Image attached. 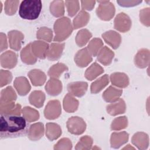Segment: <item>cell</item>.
<instances>
[{
	"label": "cell",
	"instance_id": "cell-1",
	"mask_svg": "<svg viewBox=\"0 0 150 150\" xmlns=\"http://www.w3.org/2000/svg\"><path fill=\"white\" fill-rule=\"evenodd\" d=\"M29 128L28 121L20 115L1 114V139L23 137L27 134Z\"/></svg>",
	"mask_w": 150,
	"mask_h": 150
},
{
	"label": "cell",
	"instance_id": "cell-2",
	"mask_svg": "<svg viewBox=\"0 0 150 150\" xmlns=\"http://www.w3.org/2000/svg\"><path fill=\"white\" fill-rule=\"evenodd\" d=\"M42 7V1L40 0H25L22 1L19 6V15L22 19L35 20L39 17Z\"/></svg>",
	"mask_w": 150,
	"mask_h": 150
},
{
	"label": "cell",
	"instance_id": "cell-3",
	"mask_svg": "<svg viewBox=\"0 0 150 150\" xmlns=\"http://www.w3.org/2000/svg\"><path fill=\"white\" fill-rule=\"evenodd\" d=\"M54 30L55 32L54 41H63L71 35L73 29L70 20L64 17L57 19L54 25Z\"/></svg>",
	"mask_w": 150,
	"mask_h": 150
},
{
	"label": "cell",
	"instance_id": "cell-4",
	"mask_svg": "<svg viewBox=\"0 0 150 150\" xmlns=\"http://www.w3.org/2000/svg\"><path fill=\"white\" fill-rule=\"evenodd\" d=\"M99 6L96 10L97 16L102 20H110L115 13V8L112 4L107 1H98Z\"/></svg>",
	"mask_w": 150,
	"mask_h": 150
},
{
	"label": "cell",
	"instance_id": "cell-5",
	"mask_svg": "<svg viewBox=\"0 0 150 150\" xmlns=\"http://www.w3.org/2000/svg\"><path fill=\"white\" fill-rule=\"evenodd\" d=\"M67 127L70 133L79 135L85 131L86 125L82 118L79 117H72L68 120Z\"/></svg>",
	"mask_w": 150,
	"mask_h": 150
},
{
	"label": "cell",
	"instance_id": "cell-6",
	"mask_svg": "<svg viewBox=\"0 0 150 150\" xmlns=\"http://www.w3.org/2000/svg\"><path fill=\"white\" fill-rule=\"evenodd\" d=\"M62 109L60 102L58 100L50 101L44 111L45 117L49 120L57 118L61 114Z\"/></svg>",
	"mask_w": 150,
	"mask_h": 150
},
{
	"label": "cell",
	"instance_id": "cell-7",
	"mask_svg": "<svg viewBox=\"0 0 150 150\" xmlns=\"http://www.w3.org/2000/svg\"><path fill=\"white\" fill-rule=\"evenodd\" d=\"M131 22L128 17L124 13H120L115 17L114 20V28L120 32H125L129 30Z\"/></svg>",
	"mask_w": 150,
	"mask_h": 150
},
{
	"label": "cell",
	"instance_id": "cell-8",
	"mask_svg": "<svg viewBox=\"0 0 150 150\" xmlns=\"http://www.w3.org/2000/svg\"><path fill=\"white\" fill-rule=\"evenodd\" d=\"M1 65L4 68L12 69L17 63V55L12 51L8 50L1 55Z\"/></svg>",
	"mask_w": 150,
	"mask_h": 150
},
{
	"label": "cell",
	"instance_id": "cell-9",
	"mask_svg": "<svg viewBox=\"0 0 150 150\" xmlns=\"http://www.w3.org/2000/svg\"><path fill=\"white\" fill-rule=\"evenodd\" d=\"M8 38L10 47L15 50H19L24 38L23 35L18 30H11L8 32Z\"/></svg>",
	"mask_w": 150,
	"mask_h": 150
},
{
	"label": "cell",
	"instance_id": "cell-10",
	"mask_svg": "<svg viewBox=\"0 0 150 150\" xmlns=\"http://www.w3.org/2000/svg\"><path fill=\"white\" fill-rule=\"evenodd\" d=\"M49 45L41 41H35L31 43V49L35 56L43 59L46 57L49 49Z\"/></svg>",
	"mask_w": 150,
	"mask_h": 150
},
{
	"label": "cell",
	"instance_id": "cell-11",
	"mask_svg": "<svg viewBox=\"0 0 150 150\" xmlns=\"http://www.w3.org/2000/svg\"><path fill=\"white\" fill-rule=\"evenodd\" d=\"M87 86L86 82H74L68 84L67 90L70 94L77 97H81L85 94Z\"/></svg>",
	"mask_w": 150,
	"mask_h": 150
},
{
	"label": "cell",
	"instance_id": "cell-12",
	"mask_svg": "<svg viewBox=\"0 0 150 150\" xmlns=\"http://www.w3.org/2000/svg\"><path fill=\"white\" fill-rule=\"evenodd\" d=\"M0 111L1 114L20 115L21 106L18 104L15 105L13 101L0 102Z\"/></svg>",
	"mask_w": 150,
	"mask_h": 150
},
{
	"label": "cell",
	"instance_id": "cell-13",
	"mask_svg": "<svg viewBox=\"0 0 150 150\" xmlns=\"http://www.w3.org/2000/svg\"><path fill=\"white\" fill-rule=\"evenodd\" d=\"M74 60L78 66L84 67L92 61V57L87 48H84L77 53Z\"/></svg>",
	"mask_w": 150,
	"mask_h": 150
},
{
	"label": "cell",
	"instance_id": "cell-14",
	"mask_svg": "<svg viewBox=\"0 0 150 150\" xmlns=\"http://www.w3.org/2000/svg\"><path fill=\"white\" fill-rule=\"evenodd\" d=\"M103 38L107 43L110 45L114 49L118 47L121 43V36L118 33L110 30L102 35Z\"/></svg>",
	"mask_w": 150,
	"mask_h": 150
},
{
	"label": "cell",
	"instance_id": "cell-15",
	"mask_svg": "<svg viewBox=\"0 0 150 150\" xmlns=\"http://www.w3.org/2000/svg\"><path fill=\"white\" fill-rule=\"evenodd\" d=\"M14 86L21 96L26 95L30 90L29 81L25 77H19L14 81Z\"/></svg>",
	"mask_w": 150,
	"mask_h": 150
},
{
	"label": "cell",
	"instance_id": "cell-16",
	"mask_svg": "<svg viewBox=\"0 0 150 150\" xmlns=\"http://www.w3.org/2000/svg\"><path fill=\"white\" fill-rule=\"evenodd\" d=\"M64 43H52L48 49L46 56L50 60L58 59L62 55Z\"/></svg>",
	"mask_w": 150,
	"mask_h": 150
},
{
	"label": "cell",
	"instance_id": "cell-17",
	"mask_svg": "<svg viewBox=\"0 0 150 150\" xmlns=\"http://www.w3.org/2000/svg\"><path fill=\"white\" fill-rule=\"evenodd\" d=\"M44 127L40 122L35 123L29 127L28 130V137L30 139L36 141L39 139L43 135Z\"/></svg>",
	"mask_w": 150,
	"mask_h": 150
},
{
	"label": "cell",
	"instance_id": "cell-18",
	"mask_svg": "<svg viewBox=\"0 0 150 150\" xmlns=\"http://www.w3.org/2000/svg\"><path fill=\"white\" fill-rule=\"evenodd\" d=\"M46 91L51 96L58 95L62 90V83L54 78L51 79L45 87Z\"/></svg>",
	"mask_w": 150,
	"mask_h": 150
},
{
	"label": "cell",
	"instance_id": "cell-19",
	"mask_svg": "<svg viewBox=\"0 0 150 150\" xmlns=\"http://www.w3.org/2000/svg\"><path fill=\"white\" fill-rule=\"evenodd\" d=\"M31 49L30 43L27 45L21 52V57L22 62L27 64H33L36 62V58Z\"/></svg>",
	"mask_w": 150,
	"mask_h": 150
},
{
	"label": "cell",
	"instance_id": "cell-20",
	"mask_svg": "<svg viewBox=\"0 0 150 150\" xmlns=\"http://www.w3.org/2000/svg\"><path fill=\"white\" fill-rule=\"evenodd\" d=\"M128 134L125 132L113 133L111 137V147L114 148H119L121 145L128 141Z\"/></svg>",
	"mask_w": 150,
	"mask_h": 150
},
{
	"label": "cell",
	"instance_id": "cell-21",
	"mask_svg": "<svg viewBox=\"0 0 150 150\" xmlns=\"http://www.w3.org/2000/svg\"><path fill=\"white\" fill-rule=\"evenodd\" d=\"M28 76L32 84L35 86H42L45 82L46 75L39 70H32L29 72Z\"/></svg>",
	"mask_w": 150,
	"mask_h": 150
},
{
	"label": "cell",
	"instance_id": "cell-22",
	"mask_svg": "<svg viewBox=\"0 0 150 150\" xmlns=\"http://www.w3.org/2000/svg\"><path fill=\"white\" fill-rule=\"evenodd\" d=\"M110 79L113 85L119 87H125L128 84V78L124 73H113L111 75Z\"/></svg>",
	"mask_w": 150,
	"mask_h": 150
},
{
	"label": "cell",
	"instance_id": "cell-23",
	"mask_svg": "<svg viewBox=\"0 0 150 150\" xmlns=\"http://www.w3.org/2000/svg\"><path fill=\"white\" fill-rule=\"evenodd\" d=\"M114 56V53L107 46L104 47L98 53L97 59L104 65H108Z\"/></svg>",
	"mask_w": 150,
	"mask_h": 150
},
{
	"label": "cell",
	"instance_id": "cell-24",
	"mask_svg": "<svg viewBox=\"0 0 150 150\" xmlns=\"http://www.w3.org/2000/svg\"><path fill=\"white\" fill-rule=\"evenodd\" d=\"M107 110L112 115L124 113L125 111V103L122 99H120L117 102L108 105L107 107Z\"/></svg>",
	"mask_w": 150,
	"mask_h": 150
},
{
	"label": "cell",
	"instance_id": "cell-25",
	"mask_svg": "<svg viewBox=\"0 0 150 150\" xmlns=\"http://www.w3.org/2000/svg\"><path fill=\"white\" fill-rule=\"evenodd\" d=\"M122 91L118 90L112 86H110L103 93V97L107 102H113L118 99Z\"/></svg>",
	"mask_w": 150,
	"mask_h": 150
},
{
	"label": "cell",
	"instance_id": "cell-26",
	"mask_svg": "<svg viewBox=\"0 0 150 150\" xmlns=\"http://www.w3.org/2000/svg\"><path fill=\"white\" fill-rule=\"evenodd\" d=\"M62 134V130L59 125L54 123H47L46 124V137L53 141L57 139Z\"/></svg>",
	"mask_w": 150,
	"mask_h": 150
},
{
	"label": "cell",
	"instance_id": "cell-27",
	"mask_svg": "<svg viewBox=\"0 0 150 150\" xmlns=\"http://www.w3.org/2000/svg\"><path fill=\"white\" fill-rule=\"evenodd\" d=\"M29 98L32 105L38 108H40L43 105L45 96L41 91H34L30 94Z\"/></svg>",
	"mask_w": 150,
	"mask_h": 150
},
{
	"label": "cell",
	"instance_id": "cell-28",
	"mask_svg": "<svg viewBox=\"0 0 150 150\" xmlns=\"http://www.w3.org/2000/svg\"><path fill=\"white\" fill-rule=\"evenodd\" d=\"M79 101L73 98L70 94H67L63 100V107L65 111L68 112L75 111L78 107Z\"/></svg>",
	"mask_w": 150,
	"mask_h": 150
},
{
	"label": "cell",
	"instance_id": "cell-29",
	"mask_svg": "<svg viewBox=\"0 0 150 150\" xmlns=\"http://www.w3.org/2000/svg\"><path fill=\"white\" fill-rule=\"evenodd\" d=\"M109 82L107 74H105L96 81L92 83L91 86V92L92 93H97L100 92Z\"/></svg>",
	"mask_w": 150,
	"mask_h": 150
},
{
	"label": "cell",
	"instance_id": "cell-30",
	"mask_svg": "<svg viewBox=\"0 0 150 150\" xmlns=\"http://www.w3.org/2000/svg\"><path fill=\"white\" fill-rule=\"evenodd\" d=\"M103 72V69L97 63H94L86 70L85 76L88 80H92Z\"/></svg>",
	"mask_w": 150,
	"mask_h": 150
},
{
	"label": "cell",
	"instance_id": "cell-31",
	"mask_svg": "<svg viewBox=\"0 0 150 150\" xmlns=\"http://www.w3.org/2000/svg\"><path fill=\"white\" fill-rule=\"evenodd\" d=\"M90 18V15L88 13L84 11H81L73 20V25L74 29H78L85 26Z\"/></svg>",
	"mask_w": 150,
	"mask_h": 150
},
{
	"label": "cell",
	"instance_id": "cell-32",
	"mask_svg": "<svg viewBox=\"0 0 150 150\" xmlns=\"http://www.w3.org/2000/svg\"><path fill=\"white\" fill-rule=\"evenodd\" d=\"M0 98V102H11L16 100V95L12 87L9 86L1 91Z\"/></svg>",
	"mask_w": 150,
	"mask_h": 150
},
{
	"label": "cell",
	"instance_id": "cell-33",
	"mask_svg": "<svg viewBox=\"0 0 150 150\" xmlns=\"http://www.w3.org/2000/svg\"><path fill=\"white\" fill-rule=\"evenodd\" d=\"M50 12L56 17H59L64 15V4L63 1H54L50 6Z\"/></svg>",
	"mask_w": 150,
	"mask_h": 150
},
{
	"label": "cell",
	"instance_id": "cell-34",
	"mask_svg": "<svg viewBox=\"0 0 150 150\" xmlns=\"http://www.w3.org/2000/svg\"><path fill=\"white\" fill-rule=\"evenodd\" d=\"M68 70L67 66L63 63H57L53 65L49 70L48 74L50 77L58 78L60 74L64 71Z\"/></svg>",
	"mask_w": 150,
	"mask_h": 150
},
{
	"label": "cell",
	"instance_id": "cell-35",
	"mask_svg": "<svg viewBox=\"0 0 150 150\" xmlns=\"http://www.w3.org/2000/svg\"><path fill=\"white\" fill-rule=\"evenodd\" d=\"M91 37V34L87 29H82L80 30L76 38V41L78 46H83L85 45L88 40Z\"/></svg>",
	"mask_w": 150,
	"mask_h": 150
},
{
	"label": "cell",
	"instance_id": "cell-36",
	"mask_svg": "<svg viewBox=\"0 0 150 150\" xmlns=\"http://www.w3.org/2000/svg\"><path fill=\"white\" fill-rule=\"evenodd\" d=\"M23 117L28 122L36 121L39 118V112L29 107H25L22 111Z\"/></svg>",
	"mask_w": 150,
	"mask_h": 150
},
{
	"label": "cell",
	"instance_id": "cell-37",
	"mask_svg": "<svg viewBox=\"0 0 150 150\" xmlns=\"http://www.w3.org/2000/svg\"><path fill=\"white\" fill-rule=\"evenodd\" d=\"M103 45V42L100 39L94 38L88 44V49L89 52L93 56H96L100 52V49Z\"/></svg>",
	"mask_w": 150,
	"mask_h": 150
},
{
	"label": "cell",
	"instance_id": "cell-38",
	"mask_svg": "<svg viewBox=\"0 0 150 150\" xmlns=\"http://www.w3.org/2000/svg\"><path fill=\"white\" fill-rule=\"evenodd\" d=\"M52 30L47 28H41L37 32V38L50 42L52 39Z\"/></svg>",
	"mask_w": 150,
	"mask_h": 150
},
{
	"label": "cell",
	"instance_id": "cell-39",
	"mask_svg": "<svg viewBox=\"0 0 150 150\" xmlns=\"http://www.w3.org/2000/svg\"><path fill=\"white\" fill-rule=\"evenodd\" d=\"M19 1H6L5 2V12L8 15H13L17 11Z\"/></svg>",
	"mask_w": 150,
	"mask_h": 150
},
{
	"label": "cell",
	"instance_id": "cell-40",
	"mask_svg": "<svg viewBox=\"0 0 150 150\" xmlns=\"http://www.w3.org/2000/svg\"><path fill=\"white\" fill-rule=\"evenodd\" d=\"M93 140L87 135L81 138L80 141L77 143L76 146V149H88L91 148Z\"/></svg>",
	"mask_w": 150,
	"mask_h": 150
},
{
	"label": "cell",
	"instance_id": "cell-41",
	"mask_svg": "<svg viewBox=\"0 0 150 150\" xmlns=\"http://www.w3.org/2000/svg\"><path fill=\"white\" fill-rule=\"evenodd\" d=\"M127 126V119L125 117H120L115 118L112 124L111 129L113 130H120Z\"/></svg>",
	"mask_w": 150,
	"mask_h": 150
},
{
	"label": "cell",
	"instance_id": "cell-42",
	"mask_svg": "<svg viewBox=\"0 0 150 150\" xmlns=\"http://www.w3.org/2000/svg\"><path fill=\"white\" fill-rule=\"evenodd\" d=\"M68 14L70 16H73L79 9V2L78 1H65Z\"/></svg>",
	"mask_w": 150,
	"mask_h": 150
},
{
	"label": "cell",
	"instance_id": "cell-43",
	"mask_svg": "<svg viewBox=\"0 0 150 150\" xmlns=\"http://www.w3.org/2000/svg\"><path fill=\"white\" fill-rule=\"evenodd\" d=\"M0 86L2 87L5 85H7L11 82L12 79V76L10 71L8 70H1L0 72Z\"/></svg>",
	"mask_w": 150,
	"mask_h": 150
},
{
	"label": "cell",
	"instance_id": "cell-44",
	"mask_svg": "<svg viewBox=\"0 0 150 150\" xmlns=\"http://www.w3.org/2000/svg\"><path fill=\"white\" fill-rule=\"evenodd\" d=\"M145 49L139 51L135 57V63L140 68H144L146 66L145 63Z\"/></svg>",
	"mask_w": 150,
	"mask_h": 150
},
{
	"label": "cell",
	"instance_id": "cell-45",
	"mask_svg": "<svg viewBox=\"0 0 150 150\" xmlns=\"http://www.w3.org/2000/svg\"><path fill=\"white\" fill-rule=\"evenodd\" d=\"M71 142L70 140H69L67 138H63L60 139L57 144L55 145L54 149H68V148L66 146H69L70 149L71 148Z\"/></svg>",
	"mask_w": 150,
	"mask_h": 150
},
{
	"label": "cell",
	"instance_id": "cell-46",
	"mask_svg": "<svg viewBox=\"0 0 150 150\" xmlns=\"http://www.w3.org/2000/svg\"><path fill=\"white\" fill-rule=\"evenodd\" d=\"M117 2L122 6L129 7L137 5L139 3L142 2V1H117Z\"/></svg>",
	"mask_w": 150,
	"mask_h": 150
},
{
	"label": "cell",
	"instance_id": "cell-47",
	"mask_svg": "<svg viewBox=\"0 0 150 150\" xmlns=\"http://www.w3.org/2000/svg\"><path fill=\"white\" fill-rule=\"evenodd\" d=\"M81 6L82 8L83 9H86V10H89L91 11L94 6V4L96 2L94 1H81Z\"/></svg>",
	"mask_w": 150,
	"mask_h": 150
},
{
	"label": "cell",
	"instance_id": "cell-48",
	"mask_svg": "<svg viewBox=\"0 0 150 150\" xmlns=\"http://www.w3.org/2000/svg\"><path fill=\"white\" fill-rule=\"evenodd\" d=\"M0 37H1L0 38V39H1V52H3L4 50L6 49L8 47L6 37V35L3 33H1Z\"/></svg>",
	"mask_w": 150,
	"mask_h": 150
}]
</instances>
